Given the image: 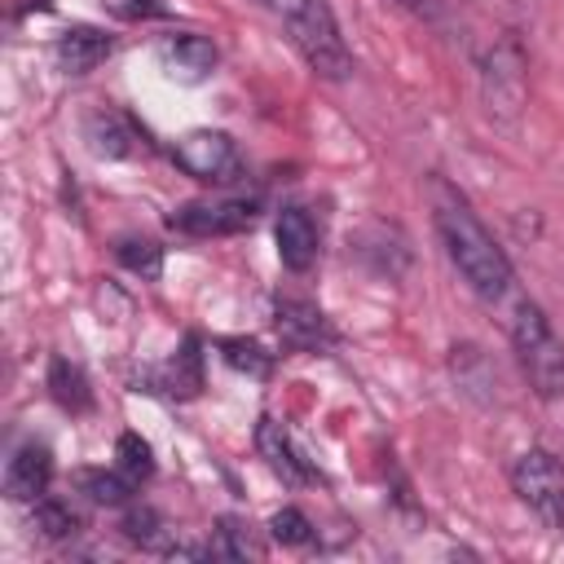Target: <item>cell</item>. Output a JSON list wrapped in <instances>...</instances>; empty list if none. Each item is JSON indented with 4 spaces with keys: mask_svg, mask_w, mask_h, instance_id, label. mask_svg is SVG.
Wrapping results in <instances>:
<instances>
[{
    "mask_svg": "<svg viewBox=\"0 0 564 564\" xmlns=\"http://www.w3.org/2000/svg\"><path fill=\"white\" fill-rule=\"evenodd\" d=\"M436 234L445 242L449 264L463 273V282L480 300H502L511 291V260L498 247V238L485 229V220L454 194L436 189Z\"/></svg>",
    "mask_w": 564,
    "mask_h": 564,
    "instance_id": "1",
    "label": "cell"
},
{
    "mask_svg": "<svg viewBox=\"0 0 564 564\" xmlns=\"http://www.w3.org/2000/svg\"><path fill=\"white\" fill-rule=\"evenodd\" d=\"M110 48H115V40L97 26H70V31L57 35V62L70 75H88L93 66H101L110 57Z\"/></svg>",
    "mask_w": 564,
    "mask_h": 564,
    "instance_id": "12",
    "label": "cell"
},
{
    "mask_svg": "<svg viewBox=\"0 0 564 564\" xmlns=\"http://www.w3.org/2000/svg\"><path fill=\"white\" fill-rule=\"evenodd\" d=\"M163 62L181 79H207L212 66H216V44L207 35H172L163 44Z\"/></svg>",
    "mask_w": 564,
    "mask_h": 564,
    "instance_id": "13",
    "label": "cell"
},
{
    "mask_svg": "<svg viewBox=\"0 0 564 564\" xmlns=\"http://www.w3.org/2000/svg\"><path fill=\"white\" fill-rule=\"evenodd\" d=\"M119 260H123L132 273L150 278V282L163 273V247L150 242V238H123V242H119Z\"/></svg>",
    "mask_w": 564,
    "mask_h": 564,
    "instance_id": "19",
    "label": "cell"
},
{
    "mask_svg": "<svg viewBox=\"0 0 564 564\" xmlns=\"http://www.w3.org/2000/svg\"><path fill=\"white\" fill-rule=\"evenodd\" d=\"M123 533H128L132 542H141V546H163V542H159L163 524H159V516H154L150 507H132V511L123 516Z\"/></svg>",
    "mask_w": 564,
    "mask_h": 564,
    "instance_id": "24",
    "label": "cell"
},
{
    "mask_svg": "<svg viewBox=\"0 0 564 564\" xmlns=\"http://www.w3.org/2000/svg\"><path fill=\"white\" fill-rule=\"evenodd\" d=\"M511 348H516V361L529 388L542 401H560L564 397V339L555 335L551 317L533 300H520L511 317Z\"/></svg>",
    "mask_w": 564,
    "mask_h": 564,
    "instance_id": "3",
    "label": "cell"
},
{
    "mask_svg": "<svg viewBox=\"0 0 564 564\" xmlns=\"http://www.w3.org/2000/svg\"><path fill=\"white\" fill-rule=\"evenodd\" d=\"M524 97V57L516 40H502L489 57H485V101L489 110H516Z\"/></svg>",
    "mask_w": 564,
    "mask_h": 564,
    "instance_id": "8",
    "label": "cell"
},
{
    "mask_svg": "<svg viewBox=\"0 0 564 564\" xmlns=\"http://www.w3.org/2000/svg\"><path fill=\"white\" fill-rule=\"evenodd\" d=\"M35 524H40L44 538H66V533L79 529V516L66 502H57V498H40L35 502Z\"/></svg>",
    "mask_w": 564,
    "mask_h": 564,
    "instance_id": "21",
    "label": "cell"
},
{
    "mask_svg": "<svg viewBox=\"0 0 564 564\" xmlns=\"http://www.w3.org/2000/svg\"><path fill=\"white\" fill-rule=\"evenodd\" d=\"M256 551H260V546H256L234 520H225V524L216 529V538L207 542V555H212V560H247V555H256Z\"/></svg>",
    "mask_w": 564,
    "mask_h": 564,
    "instance_id": "22",
    "label": "cell"
},
{
    "mask_svg": "<svg viewBox=\"0 0 564 564\" xmlns=\"http://www.w3.org/2000/svg\"><path fill=\"white\" fill-rule=\"evenodd\" d=\"M48 388H53V401H57L62 410H70V414H84V410L93 405V388H88L84 370H79L75 361H66V357H53V366H48Z\"/></svg>",
    "mask_w": 564,
    "mask_h": 564,
    "instance_id": "14",
    "label": "cell"
},
{
    "mask_svg": "<svg viewBox=\"0 0 564 564\" xmlns=\"http://www.w3.org/2000/svg\"><path fill=\"white\" fill-rule=\"evenodd\" d=\"M256 212H260L256 198H198V203L176 207L167 216V225L181 234H194V238H225V234L251 229Z\"/></svg>",
    "mask_w": 564,
    "mask_h": 564,
    "instance_id": "5",
    "label": "cell"
},
{
    "mask_svg": "<svg viewBox=\"0 0 564 564\" xmlns=\"http://www.w3.org/2000/svg\"><path fill=\"white\" fill-rule=\"evenodd\" d=\"M269 533L282 542V546H308L313 538H317V529H313V520L300 511V507H282L273 520H269Z\"/></svg>",
    "mask_w": 564,
    "mask_h": 564,
    "instance_id": "20",
    "label": "cell"
},
{
    "mask_svg": "<svg viewBox=\"0 0 564 564\" xmlns=\"http://www.w3.org/2000/svg\"><path fill=\"white\" fill-rule=\"evenodd\" d=\"M198 388H203V352H198L194 339H185V348L167 366V392L172 397H194Z\"/></svg>",
    "mask_w": 564,
    "mask_h": 564,
    "instance_id": "16",
    "label": "cell"
},
{
    "mask_svg": "<svg viewBox=\"0 0 564 564\" xmlns=\"http://www.w3.org/2000/svg\"><path fill=\"white\" fill-rule=\"evenodd\" d=\"M48 485H53V454H48V445L31 441V445L13 449L9 467H4V494L13 502H40L48 494Z\"/></svg>",
    "mask_w": 564,
    "mask_h": 564,
    "instance_id": "9",
    "label": "cell"
},
{
    "mask_svg": "<svg viewBox=\"0 0 564 564\" xmlns=\"http://www.w3.org/2000/svg\"><path fill=\"white\" fill-rule=\"evenodd\" d=\"M172 159H176L189 176H198V181H207V185H229V181L242 172L238 145H234L225 132H212V128H198V132L181 137L176 150H172Z\"/></svg>",
    "mask_w": 564,
    "mask_h": 564,
    "instance_id": "6",
    "label": "cell"
},
{
    "mask_svg": "<svg viewBox=\"0 0 564 564\" xmlns=\"http://www.w3.org/2000/svg\"><path fill=\"white\" fill-rule=\"evenodd\" d=\"M278 335L286 348H300V352H313V348H326L335 339L326 313L308 300H278Z\"/></svg>",
    "mask_w": 564,
    "mask_h": 564,
    "instance_id": "11",
    "label": "cell"
},
{
    "mask_svg": "<svg viewBox=\"0 0 564 564\" xmlns=\"http://www.w3.org/2000/svg\"><path fill=\"white\" fill-rule=\"evenodd\" d=\"M256 449H260V458L269 463V471H273L282 485L300 489V485H313V480H317V471H313L308 458L291 445V436L282 432V423L260 419V423H256Z\"/></svg>",
    "mask_w": 564,
    "mask_h": 564,
    "instance_id": "7",
    "label": "cell"
},
{
    "mask_svg": "<svg viewBox=\"0 0 564 564\" xmlns=\"http://www.w3.org/2000/svg\"><path fill=\"white\" fill-rule=\"evenodd\" d=\"M220 357L234 366V370H251V375H269V352L251 339H225L220 344Z\"/></svg>",
    "mask_w": 564,
    "mask_h": 564,
    "instance_id": "23",
    "label": "cell"
},
{
    "mask_svg": "<svg viewBox=\"0 0 564 564\" xmlns=\"http://www.w3.org/2000/svg\"><path fill=\"white\" fill-rule=\"evenodd\" d=\"M84 132H88L93 150H97V154H106V159H119V154H128V150H132V128H128V123H123L115 110L93 115Z\"/></svg>",
    "mask_w": 564,
    "mask_h": 564,
    "instance_id": "15",
    "label": "cell"
},
{
    "mask_svg": "<svg viewBox=\"0 0 564 564\" xmlns=\"http://www.w3.org/2000/svg\"><path fill=\"white\" fill-rule=\"evenodd\" d=\"M115 467L141 489L150 476H154V458H150V445L137 436V432H123L119 441H115Z\"/></svg>",
    "mask_w": 564,
    "mask_h": 564,
    "instance_id": "17",
    "label": "cell"
},
{
    "mask_svg": "<svg viewBox=\"0 0 564 564\" xmlns=\"http://www.w3.org/2000/svg\"><path fill=\"white\" fill-rule=\"evenodd\" d=\"M79 485H84V494L93 502H106V507H119V502H128L137 494V485L119 467H110V471H79Z\"/></svg>",
    "mask_w": 564,
    "mask_h": 564,
    "instance_id": "18",
    "label": "cell"
},
{
    "mask_svg": "<svg viewBox=\"0 0 564 564\" xmlns=\"http://www.w3.org/2000/svg\"><path fill=\"white\" fill-rule=\"evenodd\" d=\"M511 494L546 524L560 529L564 524V458L533 445L511 463Z\"/></svg>",
    "mask_w": 564,
    "mask_h": 564,
    "instance_id": "4",
    "label": "cell"
},
{
    "mask_svg": "<svg viewBox=\"0 0 564 564\" xmlns=\"http://www.w3.org/2000/svg\"><path fill=\"white\" fill-rule=\"evenodd\" d=\"M264 4L282 18L291 44L300 48V57L308 62L313 75H322V79L352 75V48L344 44V31L326 0H264Z\"/></svg>",
    "mask_w": 564,
    "mask_h": 564,
    "instance_id": "2",
    "label": "cell"
},
{
    "mask_svg": "<svg viewBox=\"0 0 564 564\" xmlns=\"http://www.w3.org/2000/svg\"><path fill=\"white\" fill-rule=\"evenodd\" d=\"M273 238H278V260L291 273H308L317 264V225L304 207H282L278 225H273Z\"/></svg>",
    "mask_w": 564,
    "mask_h": 564,
    "instance_id": "10",
    "label": "cell"
}]
</instances>
